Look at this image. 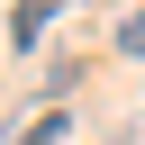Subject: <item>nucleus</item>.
<instances>
[{"instance_id":"7ed1b4c3","label":"nucleus","mask_w":145,"mask_h":145,"mask_svg":"<svg viewBox=\"0 0 145 145\" xmlns=\"http://www.w3.org/2000/svg\"><path fill=\"white\" fill-rule=\"evenodd\" d=\"M118 54H136V63H145V0H136V9L118 18Z\"/></svg>"},{"instance_id":"f03ea898","label":"nucleus","mask_w":145,"mask_h":145,"mask_svg":"<svg viewBox=\"0 0 145 145\" xmlns=\"http://www.w3.org/2000/svg\"><path fill=\"white\" fill-rule=\"evenodd\" d=\"M63 136H72V109H45V118L27 127V145H63Z\"/></svg>"},{"instance_id":"f257e3e1","label":"nucleus","mask_w":145,"mask_h":145,"mask_svg":"<svg viewBox=\"0 0 145 145\" xmlns=\"http://www.w3.org/2000/svg\"><path fill=\"white\" fill-rule=\"evenodd\" d=\"M54 9H63V0H18V18H9V45H36V36L54 27Z\"/></svg>"}]
</instances>
